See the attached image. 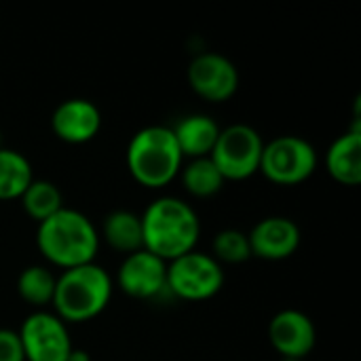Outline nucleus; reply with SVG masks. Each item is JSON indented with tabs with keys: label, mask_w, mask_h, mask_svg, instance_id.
I'll use <instances>...</instances> for the list:
<instances>
[{
	"label": "nucleus",
	"mask_w": 361,
	"mask_h": 361,
	"mask_svg": "<svg viewBox=\"0 0 361 361\" xmlns=\"http://www.w3.org/2000/svg\"><path fill=\"white\" fill-rule=\"evenodd\" d=\"M142 218L144 250L171 262L197 250L201 237V222L190 203L178 197L154 199Z\"/></svg>",
	"instance_id": "1"
},
{
	"label": "nucleus",
	"mask_w": 361,
	"mask_h": 361,
	"mask_svg": "<svg viewBox=\"0 0 361 361\" xmlns=\"http://www.w3.org/2000/svg\"><path fill=\"white\" fill-rule=\"evenodd\" d=\"M99 243V231L93 222L70 207H61L40 222L36 231V245L42 258L61 271L95 262Z\"/></svg>",
	"instance_id": "2"
},
{
	"label": "nucleus",
	"mask_w": 361,
	"mask_h": 361,
	"mask_svg": "<svg viewBox=\"0 0 361 361\" xmlns=\"http://www.w3.org/2000/svg\"><path fill=\"white\" fill-rule=\"evenodd\" d=\"M114 292V279L97 262L61 271L55 283L53 313L63 324H85L106 311Z\"/></svg>",
	"instance_id": "3"
},
{
	"label": "nucleus",
	"mask_w": 361,
	"mask_h": 361,
	"mask_svg": "<svg viewBox=\"0 0 361 361\" xmlns=\"http://www.w3.org/2000/svg\"><path fill=\"white\" fill-rule=\"evenodd\" d=\"M125 161L131 178L150 190L169 186L184 165L171 127L163 125H148L135 131L127 144Z\"/></svg>",
	"instance_id": "4"
},
{
	"label": "nucleus",
	"mask_w": 361,
	"mask_h": 361,
	"mask_svg": "<svg viewBox=\"0 0 361 361\" xmlns=\"http://www.w3.org/2000/svg\"><path fill=\"white\" fill-rule=\"evenodd\" d=\"M262 150V135L252 125L235 123L220 129L209 159L222 173L224 182H243L260 171Z\"/></svg>",
	"instance_id": "5"
},
{
	"label": "nucleus",
	"mask_w": 361,
	"mask_h": 361,
	"mask_svg": "<svg viewBox=\"0 0 361 361\" xmlns=\"http://www.w3.org/2000/svg\"><path fill=\"white\" fill-rule=\"evenodd\" d=\"M315 146L300 135H279L264 142L260 173L277 186H298L317 169Z\"/></svg>",
	"instance_id": "6"
},
{
	"label": "nucleus",
	"mask_w": 361,
	"mask_h": 361,
	"mask_svg": "<svg viewBox=\"0 0 361 361\" xmlns=\"http://www.w3.org/2000/svg\"><path fill=\"white\" fill-rule=\"evenodd\" d=\"M224 267L199 250L167 262V292L186 302L214 298L224 288Z\"/></svg>",
	"instance_id": "7"
},
{
	"label": "nucleus",
	"mask_w": 361,
	"mask_h": 361,
	"mask_svg": "<svg viewBox=\"0 0 361 361\" xmlns=\"http://www.w3.org/2000/svg\"><path fill=\"white\" fill-rule=\"evenodd\" d=\"M25 361H68L74 349L68 324L53 311L30 313L17 330Z\"/></svg>",
	"instance_id": "8"
},
{
	"label": "nucleus",
	"mask_w": 361,
	"mask_h": 361,
	"mask_svg": "<svg viewBox=\"0 0 361 361\" xmlns=\"http://www.w3.org/2000/svg\"><path fill=\"white\" fill-rule=\"evenodd\" d=\"M190 89L205 102L222 104L228 102L239 89V70L222 53L205 51L192 57L186 68Z\"/></svg>",
	"instance_id": "9"
},
{
	"label": "nucleus",
	"mask_w": 361,
	"mask_h": 361,
	"mask_svg": "<svg viewBox=\"0 0 361 361\" xmlns=\"http://www.w3.org/2000/svg\"><path fill=\"white\" fill-rule=\"evenodd\" d=\"M116 286L135 300H152L167 290V262L146 250L133 252L123 258Z\"/></svg>",
	"instance_id": "10"
},
{
	"label": "nucleus",
	"mask_w": 361,
	"mask_h": 361,
	"mask_svg": "<svg viewBox=\"0 0 361 361\" xmlns=\"http://www.w3.org/2000/svg\"><path fill=\"white\" fill-rule=\"evenodd\" d=\"M269 343L279 357L302 361L317 345V330L307 313L283 309L269 324Z\"/></svg>",
	"instance_id": "11"
},
{
	"label": "nucleus",
	"mask_w": 361,
	"mask_h": 361,
	"mask_svg": "<svg viewBox=\"0 0 361 361\" xmlns=\"http://www.w3.org/2000/svg\"><path fill=\"white\" fill-rule=\"evenodd\" d=\"M247 239L252 256L269 262H279L292 258L298 252L302 237L294 220L286 216H269L247 233Z\"/></svg>",
	"instance_id": "12"
},
{
	"label": "nucleus",
	"mask_w": 361,
	"mask_h": 361,
	"mask_svg": "<svg viewBox=\"0 0 361 361\" xmlns=\"http://www.w3.org/2000/svg\"><path fill=\"white\" fill-rule=\"evenodd\" d=\"M102 129L99 108L85 97L63 99L51 114V131L66 144H87Z\"/></svg>",
	"instance_id": "13"
},
{
	"label": "nucleus",
	"mask_w": 361,
	"mask_h": 361,
	"mask_svg": "<svg viewBox=\"0 0 361 361\" xmlns=\"http://www.w3.org/2000/svg\"><path fill=\"white\" fill-rule=\"evenodd\" d=\"M220 129L222 127L209 114H186L171 127V133L184 161H190L212 154Z\"/></svg>",
	"instance_id": "14"
},
{
	"label": "nucleus",
	"mask_w": 361,
	"mask_h": 361,
	"mask_svg": "<svg viewBox=\"0 0 361 361\" xmlns=\"http://www.w3.org/2000/svg\"><path fill=\"white\" fill-rule=\"evenodd\" d=\"M326 169L334 182L343 186H357L361 182V129H353L338 135L326 154Z\"/></svg>",
	"instance_id": "15"
},
{
	"label": "nucleus",
	"mask_w": 361,
	"mask_h": 361,
	"mask_svg": "<svg viewBox=\"0 0 361 361\" xmlns=\"http://www.w3.org/2000/svg\"><path fill=\"white\" fill-rule=\"evenodd\" d=\"M106 241L114 252L129 256L144 250L142 218L131 209H114L104 218L99 241Z\"/></svg>",
	"instance_id": "16"
},
{
	"label": "nucleus",
	"mask_w": 361,
	"mask_h": 361,
	"mask_svg": "<svg viewBox=\"0 0 361 361\" xmlns=\"http://www.w3.org/2000/svg\"><path fill=\"white\" fill-rule=\"evenodd\" d=\"M57 275L42 264L25 267L17 277V294L23 302L34 307L36 311H47L53 305Z\"/></svg>",
	"instance_id": "17"
},
{
	"label": "nucleus",
	"mask_w": 361,
	"mask_h": 361,
	"mask_svg": "<svg viewBox=\"0 0 361 361\" xmlns=\"http://www.w3.org/2000/svg\"><path fill=\"white\" fill-rule=\"evenodd\" d=\"M178 178L182 180L184 190L197 199H209V197L218 195L222 190V186L226 184L222 173L218 171V167L214 165V161L209 157L186 161L182 165Z\"/></svg>",
	"instance_id": "18"
},
{
	"label": "nucleus",
	"mask_w": 361,
	"mask_h": 361,
	"mask_svg": "<svg viewBox=\"0 0 361 361\" xmlns=\"http://www.w3.org/2000/svg\"><path fill=\"white\" fill-rule=\"evenodd\" d=\"M32 180L30 161L13 148H0V201H19Z\"/></svg>",
	"instance_id": "19"
},
{
	"label": "nucleus",
	"mask_w": 361,
	"mask_h": 361,
	"mask_svg": "<svg viewBox=\"0 0 361 361\" xmlns=\"http://www.w3.org/2000/svg\"><path fill=\"white\" fill-rule=\"evenodd\" d=\"M19 203L27 214V218L40 224L63 207V195L57 184L34 178L30 186L23 190V195L19 197Z\"/></svg>",
	"instance_id": "20"
},
{
	"label": "nucleus",
	"mask_w": 361,
	"mask_h": 361,
	"mask_svg": "<svg viewBox=\"0 0 361 361\" xmlns=\"http://www.w3.org/2000/svg\"><path fill=\"white\" fill-rule=\"evenodd\" d=\"M212 258L224 264H241L252 258L247 233L239 228H224L212 241Z\"/></svg>",
	"instance_id": "21"
},
{
	"label": "nucleus",
	"mask_w": 361,
	"mask_h": 361,
	"mask_svg": "<svg viewBox=\"0 0 361 361\" xmlns=\"http://www.w3.org/2000/svg\"><path fill=\"white\" fill-rule=\"evenodd\" d=\"M0 361H25L19 334L15 330L0 328Z\"/></svg>",
	"instance_id": "22"
},
{
	"label": "nucleus",
	"mask_w": 361,
	"mask_h": 361,
	"mask_svg": "<svg viewBox=\"0 0 361 361\" xmlns=\"http://www.w3.org/2000/svg\"><path fill=\"white\" fill-rule=\"evenodd\" d=\"M68 361H91V355L85 351V349H72L70 355H68Z\"/></svg>",
	"instance_id": "23"
},
{
	"label": "nucleus",
	"mask_w": 361,
	"mask_h": 361,
	"mask_svg": "<svg viewBox=\"0 0 361 361\" xmlns=\"http://www.w3.org/2000/svg\"><path fill=\"white\" fill-rule=\"evenodd\" d=\"M279 361H298V360H288V357H281Z\"/></svg>",
	"instance_id": "24"
}]
</instances>
